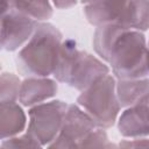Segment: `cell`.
<instances>
[{"label": "cell", "instance_id": "cell-9", "mask_svg": "<svg viewBox=\"0 0 149 149\" xmlns=\"http://www.w3.org/2000/svg\"><path fill=\"white\" fill-rule=\"evenodd\" d=\"M119 130L130 137L149 135V93L121 114Z\"/></svg>", "mask_w": 149, "mask_h": 149}, {"label": "cell", "instance_id": "cell-7", "mask_svg": "<svg viewBox=\"0 0 149 149\" xmlns=\"http://www.w3.org/2000/svg\"><path fill=\"white\" fill-rule=\"evenodd\" d=\"M97 123L76 105H69L63 126L56 142L51 147H86L90 136L95 130Z\"/></svg>", "mask_w": 149, "mask_h": 149}, {"label": "cell", "instance_id": "cell-3", "mask_svg": "<svg viewBox=\"0 0 149 149\" xmlns=\"http://www.w3.org/2000/svg\"><path fill=\"white\" fill-rule=\"evenodd\" d=\"M87 20L94 26L114 24L128 29L149 28V0H92L85 7Z\"/></svg>", "mask_w": 149, "mask_h": 149}, {"label": "cell", "instance_id": "cell-10", "mask_svg": "<svg viewBox=\"0 0 149 149\" xmlns=\"http://www.w3.org/2000/svg\"><path fill=\"white\" fill-rule=\"evenodd\" d=\"M56 92L57 85L55 81L50 79L28 78L20 87L19 99L24 106H31L52 97Z\"/></svg>", "mask_w": 149, "mask_h": 149}, {"label": "cell", "instance_id": "cell-2", "mask_svg": "<svg viewBox=\"0 0 149 149\" xmlns=\"http://www.w3.org/2000/svg\"><path fill=\"white\" fill-rule=\"evenodd\" d=\"M61 47V33L49 23L38 24L27 45L17 55L19 71L33 77H45L54 73Z\"/></svg>", "mask_w": 149, "mask_h": 149}, {"label": "cell", "instance_id": "cell-5", "mask_svg": "<svg viewBox=\"0 0 149 149\" xmlns=\"http://www.w3.org/2000/svg\"><path fill=\"white\" fill-rule=\"evenodd\" d=\"M115 81L111 74H104L83 90L78 104L94 120L98 127L113 126L119 113L120 102L115 93Z\"/></svg>", "mask_w": 149, "mask_h": 149}, {"label": "cell", "instance_id": "cell-15", "mask_svg": "<svg viewBox=\"0 0 149 149\" xmlns=\"http://www.w3.org/2000/svg\"><path fill=\"white\" fill-rule=\"evenodd\" d=\"M81 1H83V2H86V3H87V2H90V1H92V0H81Z\"/></svg>", "mask_w": 149, "mask_h": 149}, {"label": "cell", "instance_id": "cell-16", "mask_svg": "<svg viewBox=\"0 0 149 149\" xmlns=\"http://www.w3.org/2000/svg\"><path fill=\"white\" fill-rule=\"evenodd\" d=\"M148 45H149V43H148Z\"/></svg>", "mask_w": 149, "mask_h": 149}, {"label": "cell", "instance_id": "cell-4", "mask_svg": "<svg viewBox=\"0 0 149 149\" xmlns=\"http://www.w3.org/2000/svg\"><path fill=\"white\" fill-rule=\"evenodd\" d=\"M108 73V68L92 55L80 51L71 40L62 43L54 76L63 83L85 90L98 78Z\"/></svg>", "mask_w": 149, "mask_h": 149}, {"label": "cell", "instance_id": "cell-14", "mask_svg": "<svg viewBox=\"0 0 149 149\" xmlns=\"http://www.w3.org/2000/svg\"><path fill=\"white\" fill-rule=\"evenodd\" d=\"M57 8H68L76 3V0H52Z\"/></svg>", "mask_w": 149, "mask_h": 149}, {"label": "cell", "instance_id": "cell-13", "mask_svg": "<svg viewBox=\"0 0 149 149\" xmlns=\"http://www.w3.org/2000/svg\"><path fill=\"white\" fill-rule=\"evenodd\" d=\"M13 8L33 17L34 20H45L52 14L49 0H13Z\"/></svg>", "mask_w": 149, "mask_h": 149}, {"label": "cell", "instance_id": "cell-8", "mask_svg": "<svg viewBox=\"0 0 149 149\" xmlns=\"http://www.w3.org/2000/svg\"><path fill=\"white\" fill-rule=\"evenodd\" d=\"M36 21L16 10L10 9L2 14L1 20V45L6 50H15L30 38L37 28Z\"/></svg>", "mask_w": 149, "mask_h": 149}, {"label": "cell", "instance_id": "cell-11", "mask_svg": "<svg viewBox=\"0 0 149 149\" xmlns=\"http://www.w3.org/2000/svg\"><path fill=\"white\" fill-rule=\"evenodd\" d=\"M147 93H149V79L146 77L136 79H119L116 85V95L120 106L123 107L134 105Z\"/></svg>", "mask_w": 149, "mask_h": 149}, {"label": "cell", "instance_id": "cell-12", "mask_svg": "<svg viewBox=\"0 0 149 149\" xmlns=\"http://www.w3.org/2000/svg\"><path fill=\"white\" fill-rule=\"evenodd\" d=\"M26 123L23 111L15 104V101L1 102V115H0V128L1 137L13 136L20 133Z\"/></svg>", "mask_w": 149, "mask_h": 149}, {"label": "cell", "instance_id": "cell-1", "mask_svg": "<svg viewBox=\"0 0 149 149\" xmlns=\"http://www.w3.org/2000/svg\"><path fill=\"white\" fill-rule=\"evenodd\" d=\"M93 45L119 79H136L149 74V45L140 30L114 24L98 26Z\"/></svg>", "mask_w": 149, "mask_h": 149}, {"label": "cell", "instance_id": "cell-6", "mask_svg": "<svg viewBox=\"0 0 149 149\" xmlns=\"http://www.w3.org/2000/svg\"><path fill=\"white\" fill-rule=\"evenodd\" d=\"M68 106L63 101L54 100L33 107L29 111L28 135L40 146L54 141L61 132Z\"/></svg>", "mask_w": 149, "mask_h": 149}]
</instances>
